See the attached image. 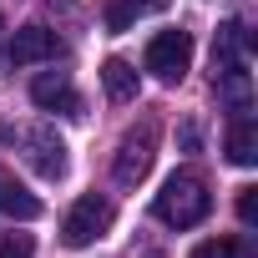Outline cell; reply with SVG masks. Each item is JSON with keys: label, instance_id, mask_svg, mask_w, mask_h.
<instances>
[{"label": "cell", "instance_id": "obj_1", "mask_svg": "<svg viewBox=\"0 0 258 258\" xmlns=\"http://www.w3.org/2000/svg\"><path fill=\"white\" fill-rule=\"evenodd\" d=\"M152 213H157V223H167V228H198V223L213 213V192H208V182H203L198 172H172V177L162 182V192L152 198Z\"/></svg>", "mask_w": 258, "mask_h": 258}, {"label": "cell", "instance_id": "obj_2", "mask_svg": "<svg viewBox=\"0 0 258 258\" xmlns=\"http://www.w3.org/2000/svg\"><path fill=\"white\" fill-rule=\"evenodd\" d=\"M111 218H116L111 198H101V192L76 198V203H71V213L61 218V238H66V248H91V243L111 228Z\"/></svg>", "mask_w": 258, "mask_h": 258}, {"label": "cell", "instance_id": "obj_3", "mask_svg": "<svg viewBox=\"0 0 258 258\" xmlns=\"http://www.w3.org/2000/svg\"><path fill=\"white\" fill-rule=\"evenodd\" d=\"M187 66H192V36H187V31H157V36L147 41V71H152L157 81L177 86V81L187 76Z\"/></svg>", "mask_w": 258, "mask_h": 258}, {"label": "cell", "instance_id": "obj_4", "mask_svg": "<svg viewBox=\"0 0 258 258\" xmlns=\"http://www.w3.org/2000/svg\"><path fill=\"white\" fill-rule=\"evenodd\" d=\"M21 142H26V162H31L46 182H61V177H66V142L51 132V126H31Z\"/></svg>", "mask_w": 258, "mask_h": 258}, {"label": "cell", "instance_id": "obj_5", "mask_svg": "<svg viewBox=\"0 0 258 258\" xmlns=\"http://www.w3.org/2000/svg\"><path fill=\"white\" fill-rule=\"evenodd\" d=\"M152 132H132L121 147H116V162H111V177L121 182V187H137L147 172H152Z\"/></svg>", "mask_w": 258, "mask_h": 258}, {"label": "cell", "instance_id": "obj_6", "mask_svg": "<svg viewBox=\"0 0 258 258\" xmlns=\"http://www.w3.org/2000/svg\"><path fill=\"white\" fill-rule=\"evenodd\" d=\"M31 101L46 106V111H61V116H81V96H76L66 71H41L31 81Z\"/></svg>", "mask_w": 258, "mask_h": 258}, {"label": "cell", "instance_id": "obj_7", "mask_svg": "<svg viewBox=\"0 0 258 258\" xmlns=\"http://www.w3.org/2000/svg\"><path fill=\"white\" fill-rule=\"evenodd\" d=\"M56 51H61V41H56V31H46V26H21V31L6 41V56H11L16 66L56 61Z\"/></svg>", "mask_w": 258, "mask_h": 258}, {"label": "cell", "instance_id": "obj_8", "mask_svg": "<svg viewBox=\"0 0 258 258\" xmlns=\"http://www.w3.org/2000/svg\"><path fill=\"white\" fill-rule=\"evenodd\" d=\"M228 66H248V31H243V21H228L213 36V71H228Z\"/></svg>", "mask_w": 258, "mask_h": 258}, {"label": "cell", "instance_id": "obj_9", "mask_svg": "<svg viewBox=\"0 0 258 258\" xmlns=\"http://www.w3.org/2000/svg\"><path fill=\"white\" fill-rule=\"evenodd\" d=\"M41 213H46V208H41L36 192H26L16 177L0 172V218H11V223H36Z\"/></svg>", "mask_w": 258, "mask_h": 258}, {"label": "cell", "instance_id": "obj_10", "mask_svg": "<svg viewBox=\"0 0 258 258\" xmlns=\"http://www.w3.org/2000/svg\"><path fill=\"white\" fill-rule=\"evenodd\" d=\"M228 162L233 167H253L258 162V121L248 111H238L233 126H228Z\"/></svg>", "mask_w": 258, "mask_h": 258}, {"label": "cell", "instance_id": "obj_11", "mask_svg": "<svg viewBox=\"0 0 258 258\" xmlns=\"http://www.w3.org/2000/svg\"><path fill=\"white\" fill-rule=\"evenodd\" d=\"M167 6H172V0H106V31L121 36L137 16H162Z\"/></svg>", "mask_w": 258, "mask_h": 258}, {"label": "cell", "instance_id": "obj_12", "mask_svg": "<svg viewBox=\"0 0 258 258\" xmlns=\"http://www.w3.org/2000/svg\"><path fill=\"white\" fill-rule=\"evenodd\" d=\"M213 86H218V96H223L233 111H248V101H253V76H248V66H228V71H218Z\"/></svg>", "mask_w": 258, "mask_h": 258}, {"label": "cell", "instance_id": "obj_13", "mask_svg": "<svg viewBox=\"0 0 258 258\" xmlns=\"http://www.w3.org/2000/svg\"><path fill=\"white\" fill-rule=\"evenodd\" d=\"M101 86H106L111 101H137V71L126 66V61H116V56L101 66Z\"/></svg>", "mask_w": 258, "mask_h": 258}, {"label": "cell", "instance_id": "obj_14", "mask_svg": "<svg viewBox=\"0 0 258 258\" xmlns=\"http://www.w3.org/2000/svg\"><path fill=\"white\" fill-rule=\"evenodd\" d=\"M192 258H253V253H248V243H238V238H208V243L192 248Z\"/></svg>", "mask_w": 258, "mask_h": 258}, {"label": "cell", "instance_id": "obj_15", "mask_svg": "<svg viewBox=\"0 0 258 258\" xmlns=\"http://www.w3.org/2000/svg\"><path fill=\"white\" fill-rule=\"evenodd\" d=\"M31 233H11V238H0V258H31Z\"/></svg>", "mask_w": 258, "mask_h": 258}, {"label": "cell", "instance_id": "obj_16", "mask_svg": "<svg viewBox=\"0 0 258 258\" xmlns=\"http://www.w3.org/2000/svg\"><path fill=\"white\" fill-rule=\"evenodd\" d=\"M238 218H243V228L258 223V187H238Z\"/></svg>", "mask_w": 258, "mask_h": 258}, {"label": "cell", "instance_id": "obj_17", "mask_svg": "<svg viewBox=\"0 0 258 258\" xmlns=\"http://www.w3.org/2000/svg\"><path fill=\"white\" fill-rule=\"evenodd\" d=\"M11 137H16V132H11V126H6V121H0V142H11Z\"/></svg>", "mask_w": 258, "mask_h": 258}]
</instances>
